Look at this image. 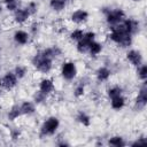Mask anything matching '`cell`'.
Returning <instances> with one entry per match:
<instances>
[{
    "label": "cell",
    "instance_id": "30bf717a",
    "mask_svg": "<svg viewBox=\"0 0 147 147\" xmlns=\"http://www.w3.org/2000/svg\"><path fill=\"white\" fill-rule=\"evenodd\" d=\"M70 18H71V21H72L74 23L80 24V23H84V22L87 21V18H88V13H87L85 9H77V10H75V11L71 14Z\"/></svg>",
    "mask_w": 147,
    "mask_h": 147
},
{
    "label": "cell",
    "instance_id": "f546056e",
    "mask_svg": "<svg viewBox=\"0 0 147 147\" xmlns=\"http://www.w3.org/2000/svg\"><path fill=\"white\" fill-rule=\"evenodd\" d=\"M145 144H146V139H145V138H140V139L136 140V141L132 144V146H137V145H145Z\"/></svg>",
    "mask_w": 147,
    "mask_h": 147
},
{
    "label": "cell",
    "instance_id": "484cf974",
    "mask_svg": "<svg viewBox=\"0 0 147 147\" xmlns=\"http://www.w3.org/2000/svg\"><path fill=\"white\" fill-rule=\"evenodd\" d=\"M3 2L6 3V8L9 10V11H15L17 9V0H3Z\"/></svg>",
    "mask_w": 147,
    "mask_h": 147
},
{
    "label": "cell",
    "instance_id": "7a4b0ae2",
    "mask_svg": "<svg viewBox=\"0 0 147 147\" xmlns=\"http://www.w3.org/2000/svg\"><path fill=\"white\" fill-rule=\"evenodd\" d=\"M32 63H33L34 68L41 74H48L52 70V67H53V60L42 55L41 52H39L38 54H36L33 56Z\"/></svg>",
    "mask_w": 147,
    "mask_h": 147
},
{
    "label": "cell",
    "instance_id": "8fae6325",
    "mask_svg": "<svg viewBox=\"0 0 147 147\" xmlns=\"http://www.w3.org/2000/svg\"><path fill=\"white\" fill-rule=\"evenodd\" d=\"M31 15H30L29 10L26 9V7L25 8H21V9L17 8L14 11V20H15L16 23H24L25 21H28V18Z\"/></svg>",
    "mask_w": 147,
    "mask_h": 147
},
{
    "label": "cell",
    "instance_id": "cb8c5ba5",
    "mask_svg": "<svg viewBox=\"0 0 147 147\" xmlns=\"http://www.w3.org/2000/svg\"><path fill=\"white\" fill-rule=\"evenodd\" d=\"M137 74H138V77H139L142 82H145V80L147 79V67H146L145 64L139 65V67H138V70H137Z\"/></svg>",
    "mask_w": 147,
    "mask_h": 147
},
{
    "label": "cell",
    "instance_id": "52a82bcc",
    "mask_svg": "<svg viewBox=\"0 0 147 147\" xmlns=\"http://www.w3.org/2000/svg\"><path fill=\"white\" fill-rule=\"evenodd\" d=\"M146 105H147V86H146V80H145L136 98V108L138 110H141L146 107Z\"/></svg>",
    "mask_w": 147,
    "mask_h": 147
},
{
    "label": "cell",
    "instance_id": "4316f807",
    "mask_svg": "<svg viewBox=\"0 0 147 147\" xmlns=\"http://www.w3.org/2000/svg\"><path fill=\"white\" fill-rule=\"evenodd\" d=\"M14 74L16 75V77H17L18 79H21V78H23V77L25 76L26 69H25V67H23V65H17V67L15 68V70H14Z\"/></svg>",
    "mask_w": 147,
    "mask_h": 147
},
{
    "label": "cell",
    "instance_id": "3957f363",
    "mask_svg": "<svg viewBox=\"0 0 147 147\" xmlns=\"http://www.w3.org/2000/svg\"><path fill=\"white\" fill-rule=\"evenodd\" d=\"M103 14L106 16V21L109 26H114L119 24L125 20V13L121 8H103Z\"/></svg>",
    "mask_w": 147,
    "mask_h": 147
},
{
    "label": "cell",
    "instance_id": "e0dca14e",
    "mask_svg": "<svg viewBox=\"0 0 147 147\" xmlns=\"http://www.w3.org/2000/svg\"><path fill=\"white\" fill-rule=\"evenodd\" d=\"M101 51H102V45H101L100 42L95 41V40L90 44L88 49H87V52L91 54V56H96V55H99V54L101 53Z\"/></svg>",
    "mask_w": 147,
    "mask_h": 147
},
{
    "label": "cell",
    "instance_id": "7402d4cb",
    "mask_svg": "<svg viewBox=\"0 0 147 147\" xmlns=\"http://www.w3.org/2000/svg\"><path fill=\"white\" fill-rule=\"evenodd\" d=\"M122 92H123V90H122L121 86H113V87H110V88L107 90V94H108L109 99L115 98L117 95H122Z\"/></svg>",
    "mask_w": 147,
    "mask_h": 147
},
{
    "label": "cell",
    "instance_id": "83f0119b",
    "mask_svg": "<svg viewBox=\"0 0 147 147\" xmlns=\"http://www.w3.org/2000/svg\"><path fill=\"white\" fill-rule=\"evenodd\" d=\"M46 98H47V95L45 93H42L41 91H38V92H36V94L33 96V100H34L36 103H41L42 101L46 100Z\"/></svg>",
    "mask_w": 147,
    "mask_h": 147
},
{
    "label": "cell",
    "instance_id": "8992f818",
    "mask_svg": "<svg viewBox=\"0 0 147 147\" xmlns=\"http://www.w3.org/2000/svg\"><path fill=\"white\" fill-rule=\"evenodd\" d=\"M61 75L65 80H72L77 75V67L74 62L67 61L61 67Z\"/></svg>",
    "mask_w": 147,
    "mask_h": 147
},
{
    "label": "cell",
    "instance_id": "5bb4252c",
    "mask_svg": "<svg viewBox=\"0 0 147 147\" xmlns=\"http://www.w3.org/2000/svg\"><path fill=\"white\" fill-rule=\"evenodd\" d=\"M95 75H96V79L99 82H107L109 79L111 72H110V70L107 67H101V68H99L96 70V74Z\"/></svg>",
    "mask_w": 147,
    "mask_h": 147
},
{
    "label": "cell",
    "instance_id": "603a6c76",
    "mask_svg": "<svg viewBox=\"0 0 147 147\" xmlns=\"http://www.w3.org/2000/svg\"><path fill=\"white\" fill-rule=\"evenodd\" d=\"M84 36V31L82 29H76L70 33V39L72 41H79Z\"/></svg>",
    "mask_w": 147,
    "mask_h": 147
},
{
    "label": "cell",
    "instance_id": "ac0fdd59",
    "mask_svg": "<svg viewBox=\"0 0 147 147\" xmlns=\"http://www.w3.org/2000/svg\"><path fill=\"white\" fill-rule=\"evenodd\" d=\"M76 119H77V122H79L84 126H90V124H91V117L84 111H78Z\"/></svg>",
    "mask_w": 147,
    "mask_h": 147
},
{
    "label": "cell",
    "instance_id": "44dd1931",
    "mask_svg": "<svg viewBox=\"0 0 147 147\" xmlns=\"http://www.w3.org/2000/svg\"><path fill=\"white\" fill-rule=\"evenodd\" d=\"M108 144L110 146H114V147H122V146H125V141L123 140L122 137L119 136H114L111 137L109 140H108Z\"/></svg>",
    "mask_w": 147,
    "mask_h": 147
},
{
    "label": "cell",
    "instance_id": "d6a6232c",
    "mask_svg": "<svg viewBox=\"0 0 147 147\" xmlns=\"http://www.w3.org/2000/svg\"><path fill=\"white\" fill-rule=\"evenodd\" d=\"M1 9H2V7H1V2H0V11H1Z\"/></svg>",
    "mask_w": 147,
    "mask_h": 147
},
{
    "label": "cell",
    "instance_id": "9a60e30c",
    "mask_svg": "<svg viewBox=\"0 0 147 147\" xmlns=\"http://www.w3.org/2000/svg\"><path fill=\"white\" fill-rule=\"evenodd\" d=\"M110 106L115 110H119L125 106V99L123 95H117L115 98L110 99Z\"/></svg>",
    "mask_w": 147,
    "mask_h": 147
},
{
    "label": "cell",
    "instance_id": "ffe728a7",
    "mask_svg": "<svg viewBox=\"0 0 147 147\" xmlns=\"http://www.w3.org/2000/svg\"><path fill=\"white\" fill-rule=\"evenodd\" d=\"M22 114H21V108H20V106L18 105H14L11 108H10V110L8 111V119L9 121H15L17 117H20Z\"/></svg>",
    "mask_w": 147,
    "mask_h": 147
},
{
    "label": "cell",
    "instance_id": "7c38bea8",
    "mask_svg": "<svg viewBox=\"0 0 147 147\" xmlns=\"http://www.w3.org/2000/svg\"><path fill=\"white\" fill-rule=\"evenodd\" d=\"M39 91H41L42 93H45L46 95H48L49 93H52L54 91V83L52 79L45 78L40 82L39 84Z\"/></svg>",
    "mask_w": 147,
    "mask_h": 147
},
{
    "label": "cell",
    "instance_id": "4dcf8cb0",
    "mask_svg": "<svg viewBox=\"0 0 147 147\" xmlns=\"http://www.w3.org/2000/svg\"><path fill=\"white\" fill-rule=\"evenodd\" d=\"M131 1H136V2H138V1H141V0H131Z\"/></svg>",
    "mask_w": 147,
    "mask_h": 147
},
{
    "label": "cell",
    "instance_id": "d4e9b609",
    "mask_svg": "<svg viewBox=\"0 0 147 147\" xmlns=\"http://www.w3.org/2000/svg\"><path fill=\"white\" fill-rule=\"evenodd\" d=\"M84 93H85V86H84V84H78L75 87V90H74V96L75 98H80V96L84 95Z\"/></svg>",
    "mask_w": 147,
    "mask_h": 147
},
{
    "label": "cell",
    "instance_id": "836d02e7",
    "mask_svg": "<svg viewBox=\"0 0 147 147\" xmlns=\"http://www.w3.org/2000/svg\"><path fill=\"white\" fill-rule=\"evenodd\" d=\"M64 1H65V2H69V1H71V0H64Z\"/></svg>",
    "mask_w": 147,
    "mask_h": 147
},
{
    "label": "cell",
    "instance_id": "5b68a950",
    "mask_svg": "<svg viewBox=\"0 0 147 147\" xmlns=\"http://www.w3.org/2000/svg\"><path fill=\"white\" fill-rule=\"evenodd\" d=\"M94 40H95V32H93V31L84 32L83 38L79 41H77V46H76L77 51L79 53H86L87 49H88L90 44L92 41H94Z\"/></svg>",
    "mask_w": 147,
    "mask_h": 147
},
{
    "label": "cell",
    "instance_id": "d6986e66",
    "mask_svg": "<svg viewBox=\"0 0 147 147\" xmlns=\"http://www.w3.org/2000/svg\"><path fill=\"white\" fill-rule=\"evenodd\" d=\"M67 2L64 0H49V7L54 11H61L64 9Z\"/></svg>",
    "mask_w": 147,
    "mask_h": 147
},
{
    "label": "cell",
    "instance_id": "277c9868",
    "mask_svg": "<svg viewBox=\"0 0 147 147\" xmlns=\"http://www.w3.org/2000/svg\"><path fill=\"white\" fill-rule=\"evenodd\" d=\"M60 126V121L55 116L48 117L41 125L40 127V137H47V136H53L57 131Z\"/></svg>",
    "mask_w": 147,
    "mask_h": 147
},
{
    "label": "cell",
    "instance_id": "ba28073f",
    "mask_svg": "<svg viewBox=\"0 0 147 147\" xmlns=\"http://www.w3.org/2000/svg\"><path fill=\"white\" fill-rule=\"evenodd\" d=\"M17 80H18V78L16 77V75L14 72H7L2 77L1 83H2V86L6 90H11L17 85Z\"/></svg>",
    "mask_w": 147,
    "mask_h": 147
},
{
    "label": "cell",
    "instance_id": "9c48e42d",
    "mask_svg": "<svg viewBox=\"0 0 147 147\" xmlns=\"http://www.w3.org/2000/svg\"><path fill=\"white\" fill-rule=\"evenodd\" d=\"M126 59L134 67H139V65L142 64V55H141V53L139 51H136V49L129 51L126 53Z\"/></svg>",
    "mask_w": 147,
    "mask_h": 147
},
{
    "label": "cell",
    "instance_id": "2e32d148",
    "mask_svg": "<svg viewBox=\"0 0 147 147\" xmlns=\"http://www.w3.org/2000/svg\"><path fill=\"white\" fill-rule=\"evenodd\" d=\"M21 114L22 115H31L36 111V108H34V105L31 102V101H24L21 106Z\"/></svg>",
    "mask_w": 147,
    "mask_h": 147
},
{
    "label": "cell",
    "instance_id": "4fadbf2b",
    "mask_svg": "<svg viewBox=\"0 0 147 147\" xmlns=\"http://www.w3.org/2000/svg\"><path fill=\"white\" fill-rule=\"evenodd\" d=\"M14 40L18 45H25L29 41V33L23 30H17L14 33Z\"/></svg>",
    "mask_w": 147,
    "mask_h": 147
},
{
    "label": "cell",
    "instance_id": "1f68e13d",
    "mask_svg": "<svg viewBox=\"0 0 147 147\" xmlns=\"http://www.w3.org/2000/svg\"><path fill=\"white\" fill-rule=\"evenodd\" d=\"M2 86V83H1V79H0V87Z\"/></svg>",
    "mask_w": 147,
    "mask_h": 147
},
{
    "label": "cell",
    "instance_id": "6da1fadb",
    "mask_svg": "<svg viewBox=\"0 0 147 147\" xmlns=\"http://www.w3.org/2000/svg\"><path fill=\"white\" fill-rule=\"evenodd\" d=\"M111 32L109 33V38L111 41H114L115 44L122 46V47H127L131 45L132 42V34H130L125 28L123 26L122 22L117 25L110 26Z\"/></svg>",
    "mask_w": 147,
    "mask_h": 147
},
{
    "label": "cell",
    "instance_id": "f1b7e54d",
    "mask_svg": "<svg viewBox=\"0 0 147 147\" xmlns=\"http://www.w3.org/2000/svg\"><path fill=\"white\" fill-rule=\"evenodd\" d=\"M26 9L29 10L30 15H33L37 11V5H36V2H29L28 6H26Z\"/></svg>",
    "mask_w": 147,
    "mask_h": 147
}]
</instances>
